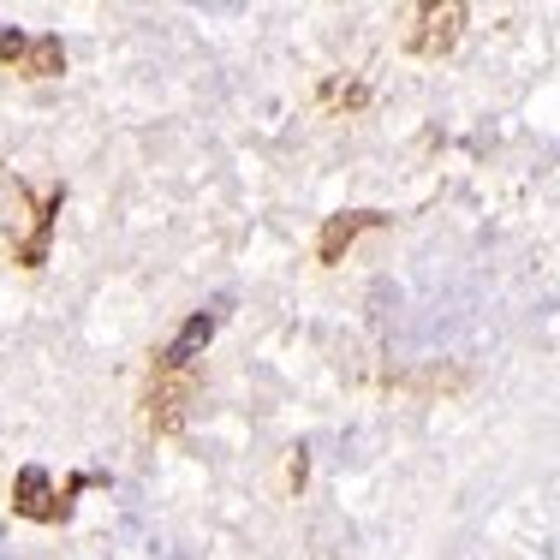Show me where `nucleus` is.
Listing matches in <instances>:
<instances>
[{
  "mask_svg": "<svg viewBox=\"0 0 560 560\" xmlns=\"http://www.w3.org/2000/svg\"><path fill=\"white\" fill-rule=\"evenodd\" d=\"M215 323H221V311H203V316H191V323L179 328V340H173V352H167L173 364H191V358L209 346V335H215Z\"/></svg>",
  "mask_w": 560,
  "mask_h": 560,
  "instance_id": "obj_1",
  "label": "nucleus"
},
{
  "mask_svg": "<svg viewBox=\"0 0 560 560\" xmlns=\"http://www.w3.org/2000/svg\"><path fill=\"white\" fill-rule=\"evenodd\" d=\"M19 495H24V513H48V477L36 465L19 477Z\"/></svg>",
  "mask_w": 560,
  "mask_h": 560,
  "instance_id": "obj_2",
  "label": "nucleus"
}]
</instances>
